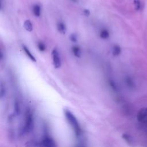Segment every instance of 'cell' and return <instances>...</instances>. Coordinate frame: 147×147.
<instances>
[{
	"label": "cell",
	"instance_id": "cell-14",
	"mask_svg": "<svg viewBox=\"0 0 147 147\" xmlns=\"http://www.w3.org/2000/svg\"><path fill=\"white\" fill-rule=\"evenodd\" d=\"M14 109H15V114L16 115H19L21 113L20 106L19 104V102L17 101H16L15 103V106H14Z\"/></svg>",
	"mask_w": 147,
	"mask_h": 147
},
{
	"label": "cell",
	"instance_id": "cell-21",
	"mask_svg": "<svg viewBox=\"0 0 147 147\" xmlns=\"http://www.w3.org/2000/svg\"><path fill=\"white\" fill-rule=\"evenodd\" d=\"M83 15L85 16L88 17L90 15V11L87 9H85L83 10Z\"/></svg>",
	"mask_w": 147,
	"mask_h": 147
},
{
	"label": "cell",
	"instance_id": "cell-10",
	"mask_svg": "<svg viewBox=\"0 0 147 147\" xmlns=\"http://www.w3.org/2000/svg\"><path fill=\"white\" fill-rule=\"evenodd\" d=\"M24 27L25 29V30L28 31V32H32L33 31L32 23L29 20L25 21V22L24 23Z\"/></svg>",
	"mask_w": 147,
	"mask_h": 147
},
{
	"label": "cell",
	"instance_id": "cell-1",
	"mask_svg": "<svg viewBox=\"0 0 147 147\" xmlns=\"http://www.w3.org/2000/svg\"><path fill=\"white\" fill-rule=\"evenodd\" d=\"M64 114L68 122H69L74 130L75 135L77 137H79L81 136L82 133L81 128L75 115L69 110H64Z\"/></svg>",
	"mask_w": 147,
	"mask_h": 147
},
{
	"label": "cell",
	"instance_id": "cell-13",
	"mask_svg": "<svg viewBox=\"0 0 147 147\" xmlns=\"http://www.w3.org/2000/svg\"><path fill=\"white\" fill-rule=\"evenodd\" d=\"M125 82H126V84H127V85L128 86V87H129V88L130 89H132V88H134V83L133 81V80L131 79V78L129 76H127V78L125 79Z\"/></svg>",
	"mask_w": 147,
	"mask_h": 147
},
{
	"label": "cell",
	"instance_id": "cell-4",
	"mask_svg": "<svg viewBox=\"0 0 147 147\" xmlns=\"http://www.w3.org/2000/svg\"><path fill=\"white\" fill-rule=\"evenodd\" d=\"M40 146L47 147H55L56 146L55 142L54 140L48 136H45L40 143Z\"/></svg>",
	"mask_w": 147,
	"mask_h": 147
},
{
	"label": "cell",
	"instance_id": "cell-3",
	"mask_svg": "<svg viewBox=\"0 0 147 147\" xmlns=\"http://www.w3.org/2000/svg\"><path fill=\"white\" fill-rule=\"evenodd\" d=\"M52 62H53V64L54 67L55 69H59L62 65V61L60 57V55L56 49H54L52 52Z\"/></svg>",
	"mask_w": 147,
	"mask_h": 147
},
{
	"label": "cell",
	"instance_id": "cell-20",
	"mask_svg": "<svg viewBox=\"0 0 147 147\" xmlns=\"http://www.w3.org/2000/svg\"><path fill=\"white\" fill-rule=\"evenodd\" d=\"M134 7H135L136 10H139L140 8V0H134Z\"/></svg>",
	"mask_w": 147,
	"mask_h": 147
},
{
	"label": "cell",
	"instance_id": "cell-8",
	"mask_svg": "<svg viewBox=\"0 0 147 147\" xmlns=\"http://www.w3.org/2000/svg\"><path fill=\"white\" fill-rule=\"evenodd\" d=\"M33 13L36 17H40L41 15V6L38 4H35L33 6Z\"/></svg>",
	"mask_w": 147,
	"mask_h": 147
},
{
	"label": "cell",
	"instance_id": "cell-9",
	"mask_svg": "<svg viewBox=\"0 0 147 147\" xmlns=\"http://www.w3.org/2000/svg\"><path fill=\"white\" fill-rule=\"evenodd\" d=\"M22 49H23V50L24 51V52H25V53L26 54V55H27L29 57V58L31 60L33 61V62H36V58L34 57V56L32 54H31V52H30V51L29 50V49L27 47L25 46V45H22Z\"/></svg>",
	"mask_w": 147,
	"mask_h": 147
},
{
	"label": "cell",
	"instance_id": "cell-5",
	"mask_svg": "<svg viewBox=\"0 0 147 147\" xmlns=\"http://www.w3.org/2000/svg\"><path fill=\"white\" fill-rule=\"evenodd\" d=\"M147 117V108H143L138 112L137 118L139 121L142 122Z\"/></svg>",
	"mask_w": 147,
	"mask_h": 147
},
{
	"label": "cell",
	"instance_id": "cell-2",
	"mask_svg": "<svg viewBox=\"0 0 147 147\" xmlns=\"http://www.w3.org/2000/svg\"><path fill=\"white\" fill-rule=\"evenodd\" d=\"M34 127V115L30 110H27L25 114V125L22 128V133H29L33 130Z\"/></svg>",
	"mask_w": 147,
	"mask_h": 147
},
{
	"label": "cell",
	"instance_id": "cell-7",
	"mask_svg": "<svg viewBox=\"0 0 147 147\" xmlns=\"http://www.w3.org/2000/svg\"><path fill=\"white\" fill-rule=\"evenodd\" d=\"M72 52L74 55L76 57H80L82 55V51L80 47L77 45H74L72 47Z\"/></svg>",
	"mask_w": 147,
	"mask_h": 147
},
{
	"label": "cell",
	"instance_id": "cell-19",
	"mask_svg": "<svg viewBox=\"0 0 147 147\" xmlns=\"http://www.w3.org/2000/svg\"><path fill=\"white\" fill-rule=\"evenodd\" d=\"M70 40L72 42L76 43L77 40H78V37H77V35L75 34H72L70 36Z\"/></svg>",
	"mask_w": 147,
	"mask_h": 147
},
{
	"label": "cell",
	"instance_id": "cell-17",
	"mask_svg": "<svg viewBox=\"0 0 147 147\" xmlns=\"http://www.w3.org/2000/svg\"><path fill=\"white\" fill-rule=\"evenodd\" d=\"M122 137L124 140H125L126 141H127L128 143V144H130V143H132V137H131L130 135H129V134L125 133V134H122Z\"/></svg>",
	"mask_w": 147,
	"mask_h": 147
},
{
	"label": "cell",
	"instance_id": "cell-16",
	"mask_svg": "<svg viewBox=\"0 0 147 147\" xmlns=\"http://www.w3.org/2000/svg\"><path fill=\"white\" fill-rule=\"evenodd\" d=\"M6 95V89H5V86L3 85L2 83L1 84V89H0V97L2 99Z\"/></svg>",
	"mask_w": 147,
	"mask_h": 147
},
{
	"label": "cell",
	"instance_id": "cell-11",
	"mask_svg": "<svg viewBox=\"0 0 147 147\" xmlns=\"http://www.w3.org/2000/svg\"><path fill=\"white\" fill-rule=\"evenodd\" d=\"M121 52V47L118 45H114L113 51H112L113 55L115 56H117L120 55Z\"/></svg>",
	"mask_w": 147,
	"mask_h": 147
},
{
	"label": "cell",
	"instance_id": "cell-22",
	"mask_svg": "<svg viewBox=\"0 0 147 147\" xmlns=\"http://www.w3.org/2000/svg\"><path fill=\"white\" fill-rule=\"evenodd\" d=\"M70 1H72L73 2L76 3V2H78V0H70Z\"/></svg>",
	"mask_w": 147,
	"mask_h": 147
},
{
	"label": "cell",
	"instance_id": "cell-18",
	"mask_svg": "<svg viewBox=\"0 0 147 147\" xmlns=\"http://www.w3.org/2000/svg\"><path fill=\"white\" fill-rule=\"evenodd\" d=\"M37 47L40 51L41 52H44L46 50V46L43 42H38L37 44Z\"/></svg>",
	"mask_w": 147,
	"mask_h": 147
},
{
	"label": "cell",
	"instance_id": "cell-15",
	"mask_svg": "<svg viewBox=\"0 0 147 147\" xmlns=\"http://www.w3.org/2000/svg\"><path fill=\"white\" fill-rule=\"evenodd\" d=\"M109 84L110 86L111 87L112 90L114 91V92H117L118 91V87H117L116 83H115V82L113 79H109Z\"/></svg>",
	"mask_w": 147,
	"mask_h": 147
},
{
	"label": "cell",
	"instance_id": "cell-6",
	"mask_svg": "<svg viewBox=\"0 0 147 147\" xmlns=\"http://www.w3.org/2000/svg\"><path fill=\"white\" fill-rule=\"evenodd\" d=\"M57 29L59 31V32L61 34H65L67 31V28H66V24L63 22L60 21L57 24Z\"/></svg>",
	"mask_w": 147,
	"mask_h": 147
},
{
	"label": "cell",
	"instance_id": "cell-12",
	"mask_svg": "<svg viewBox=\"0 0 147 147\" xmlns=\"http://www.w3.org/2000/svg\"><path fill=\"white\" fill-rule=\"evenodd\" d=\"M99 36H100V37L102 39H107L109 37L110 34L109 31L106 29H103L101 31L100 34H99Z\"/></svg>",
	"mask_w": 147,
	"mask_h": 147
}]
</instances>
